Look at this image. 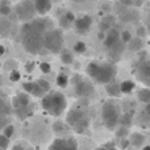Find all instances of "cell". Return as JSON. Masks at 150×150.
Returning <instances> with one entry per match:
<instances>
[{"mask_svg":"<svg viewBox=\"0 0 150 150\" xmlns=\"http://www.w3.org/2000/svg\"><path fill=\"white\" fill-rule=\"evenodd\" d=\"M4 54H5V47H4V45L0 44V57H1V55H4Z\"/></svg>","mask_w":150,"mask_h":150,"instance_id":"cell-40","label":"cell"},{"mask_svg":"<svg viewBox=\"0 0 150 150\" xmlns=\"http://www.w3.org/2000/svg\"><path fill=\"white\" fill-rule=\"evenodd\" d=\"M55 83H57V86L59 88H66L69 86V83H70V79H69V76L66 74L61 73L57 75V78H55Z\"/></svg>","mask_w":150,"mask_h":150,"instance_id":"cell-25","label":"cell"},{"mask_svg":"<svg viewBox=\"0 0 150 150\" xmlns=\"http://www.w3.org/2000/svg\"><path fill=\"white\" fill-rule=\"evenodd\" d=\"M1 83H3V78H1V75H0V86H1Z\"/></svg>","mask_w":150,"mask_h":150,"instance_id":"cell-44","label":"cell"},{"mask_svg":"<svg viewBox=\"0 0 150 150\" xmlns=\"http://www.w3.org/2000/svg\"><path fill=\"white\" fill-rule=\"evenodd\" d=\"M70 127H69L67 124H63L62 121H55L54 124H53V132H54L55 134H63Z\"/></svg>","mask_w":150,"mask_h":150,"instance_id":"cell-26","label":"cell"},{"mask_svg":"<svg viewBox=\"0 0 150 150\" xmlns=\"http://www.w3.org/2000/svg\"><path fill=\"white\" fill-rule=\"evenodd\" d=\"M145 112H146V115L150 117V103L149 104H146V107H145Z\"/></svg>","mask_w":150,"mask_h":150,"instance_id":"cell-41","label":"cell"},{"mask_svg":"<svg viewBox=\"0 0 150 150\" xmlns=\"http://www.w3.org/2000/svg\"><path fill=\"white\" fill-rule=\"evenodd\" d=\"M8 148H9V138L5 137L3 133H0V149L7 150Z\"/></svg>","mask_w":150,"mask_h":150,"instance_id":"cell-35","label":"cell"},{"mask_svg":"<svg viewBox=\"0 0 150 150\" xmlns=\"http://www.w3.org/2000/svg\"><path fill=\"white\" fill-rule=\"evenodd\" d=\"M120 125H124V127H128V128H129L130 125H132V115H130V113H124V115H121Z\"/></svg>","mask_w":150,"mask_h":150,"instance_id":"cell-31","label":"cell"},{"mask_svg":"<svg viewBox=\"0 0 150 150\" xmlns=\"http://www.w3.org/2000/svg\"><path fill=\"white\" fill-rule=\"evenodd\" d=\"M71 84H73V87H74L75 95L80 99H88L95 92L92 80L86 79L82 75H74L73 79H71Z\"/></svg>","mask_w":150,"mask_h":150,"instance_id":"cell-8","label":"cell"},{"mask_svg":"<svg viewBox=\"0 0 150 150\" xmlns=\"http://www.w3.org/2000/svg\"><path fill=\"white\" fill-rule=\"evenodd\" d=\"M90 116L86 107L78 105L71 108L66 115V124L78 134H83L90 129Z\"/></svg>","mask_w":150,"mask_h":150,"instance_id":"cell-4","label":"cell"},{"mask_svg":"<svg viewBox=\"0 0 150 150\" xmlns=\"http://www.w3.org/2000/svg\"><path fill=\"white\" fill-rule=\"evenodd\" d=\"M13 133H15V127H13L12 124H9V125H7V127L3 129V134L5 136V137H8L11 140V137L13 136Z\"/></svg>","mask_w":150,"mask_h":150,"instance_id":"cell-36","label":"cell"},{"mask_svg":"<svg viewBox=\"0 0 150 150\" xmlns=\"http://www.w3.org/2000/svg\"><path fill=\"white\" fill-rule=\"evenodd\" d=\"M92 17L88 15H83L76 17L74 23V29L78 34H87L91 30V26H92Z\"/></svg>","mask_w":150,"mask_h":150,"instance_id":"cell-14","label":"cell"},{"mask_svg":"<svg viewBox=\"0 0 150 150\" xmlns=\"http://www.w3.org/2000/svg\"><path fill=\"white\" fill-rule=\"evenodd\" d=\"M105 90H107V93H108L111 98H120V96L122 95L121 90H120V83H116L115 80L105 86Z\"/></svg>","mask_w":150,"mask_h":150,"instance_id":"cell-19","label":"cell"},{"mask_svg":"<svg viewBox=\"0 0 150 150\" xmlns=\"http://www.w3.org/2000/svg\"><path fill=\"white\" fill-rule=\"evenodd\" d=\"M120 40H121L122 44H128V42L132 41V34L129 30H122L120 32Z\"/></svg>","mask_w":150,"mask_h":150,"instance_id":"cell-34","label":"cell"},{"mask_svg":"<svg viewBox=\"0 0 150 150\" xmlns=\"http://www.w3.org/2000/svg\"><path fill=\"white\" fill-rule=\"evenodd\" d=\"M86 73L92 82L107 86L113 82L117 74V67L115 63L107 61H92L87 65Z\"/></svg>","mask_w":150,"mask_h":150,"instance_id":"cell-2","label":"cell"},{"mask_svg":"<svg viewBox=\"0 0 150 150\" xmlns=\"http://www.w3.org/2000/svg\"><path fill=\"white\" fill-rule=\"evenodd\" d=\"M12 112L17 119L26 120L34 113V103L32 101V96L26 92H17L11 99Z\"/></svg>","mask_w":150,"mask_h":150,"instance_id":"cell-5","label":"cell"},{"mask_svg":"<svg viewBox=\"0 0 150 150\" xmlns=\"http://www.w3.org/2000/svg\"><path fill=\"white\" fill-rule=\"evenodd\" d=\"M40 70L44 74H49L52 71V65L49 62H41L40 63Z\"/></svg>","mask_w":150,"mask_h":150,"instance_id":"cell-37","label":"cell"},{"mask_svg":"<svg viewBox=\"0 0 150 150\" xmlns=\"http://www.w3.org/2000/svg\"><path fill=\"white\" fill-rule=\"evenodd\" d=\"M141 150H150V145H144L142 148H141Z\"/></svg>","mask_w":150,"mask_h":150,"instance_id":"cell-43","label":"cell"},{"mask_svg":"<svg viewBox=\"0 0 150 150\" xmlns=\"http://www.w3.org/2000/svg\"><path fill=\"white\" fill-rule=\"evenodd\" d=\"M130 134V130L128 127H124V125H119V127L116 128V130H115V136H116V138L119 140V138H125V137H129Z\"/></svg>","mask_w":150,"mask_h":150,"instance_id":"cell-24","label":"cell"},{"mask_svg":"<svg viewBox=\"0 0 150 150\" xmlns=\"http://www.w3.org/2000/svg\"><path fill=\"white\" fill-rule=\"evenodd\" d=\"M44 49L47 52L57 54L63 50V45H65V38H63V33L59 29H50L45 33L44 36Z\"/></svg>","mask_w":150,"mask_h":150,"instance_id":"cell-7","label":"cell"},{"mask_svg":"<svg viewBox=\"0 0 150 150\" xmlns=\"http://www.w3.org/2000/svg\"><path fill=\"white\" fill-rule=\"evenodd\" d=\"M12 150H34V148L29 142L21 140V141H18L17 144H15V145H13Z\"/></svg>","mask_w":150,"mask_h":150,"instance_id":"cell-28","label":"cell"},{"mask_svg":"<svg viewBox=\"0 0 150 150\" xmlns=\"http://www.w3.org/2000/svg\"><path fill=\"white\" fill-rule=\"evenodd\" d=\"M73 50L76 53V54H83V53H86V50H87V45H86L83 41H78L74 44Z\"/></svg>","mask_w":150,"mask_h":150,"instance_id":"cell-29","label":"cell"},{"mask_svg":"<svg viewBox=\"0 0 150 150\" xmlns=\"http://www.w3.org/2000/svg\"><path fill=\"white\" fill-rule=\"evenodd\" d=\"M75 20H76V17H75L74 13L71 12V11H66V12H63L62 15L59 16L58 24H59V26L62 29H69V28H71V26H74Z\"/></svg>","mask_w":150,"mask_h":150,"instance_id":"cell-16","label":"cell"},{"mask_svg":"<svg viewBox=\"0 0 150 150\" xmlns=\"http://www.w3.org/2000/svg\"><path fill=\"white\" fill-rule=\"evenodd\" d=\"M33 3H34V8H36L37 15L40 16L47 15L53 7L52 0H33Z\"/></svg>","mask_w":150,"mask_h":150,"instance_id":"cell-17","label":"cell"},{"mask_svg":"<svg viewBox=\"0 0 150 150\" xmlns=\"http://www.w3.org/2000/svg\"><path fill=\"white\" fill-rule=\"evenodd\" d=\"M20 79H21V73L17 70V69L9 71V80L11 82L16 83V82H20Z\"/></svg>","mask_w":150,"mask_h":150,"instance_id":"cell-33","label":"cell"},{"mask_svg":"<svg viewBox=\"0 0 150 150\" xmlns=\"http://www.w3.org/2000/svg\"><path fill=\"white\" fill-rule=\"evenodd\" d=\"M41 107L47 115L59 117L67 109V99L59 91H49L41 99Z\"/></svg>","mask_w":150,"mask_h":150,"instance_id":"cell-3","label":"cell"},{"mask_svg":"<svg viewBox=\"0 0 150 150\" xmlns=\"http://www.w3.org/2000/svg\"><path fill=\"white\" fill-rule=\"evenodd\" d=\"M59 54H61L59 55V57H61V62L65 63V65H71V63L74 62V55H73V53H71L70 50L63 49Z\"/></svg>","mask_w":150,"mask_h":150,"instance_id":"cell-22","label":"cell"},{"mask_svg":"<svg viewBox=\"0 0 150 150\" xmlns=\"http://www.w3.org/2000/svg\"><path fill=\"white\" fill-rule=\"evenodd\" d=\"M73 3H75V4H82V3H84L86 0H71Z\"/></svg>","mask_w":150,"mask_h":150,"instance_id":"cell-42","label":"cell"},{"mask_svg":"<svg viewBox=\"0 0 150 150\" xmlns=\"http://www.w3.org/2000/svg\"><path fill=\"white\" fill-rule=\"evenodd\" d=\"M23 88H24V92L40 99H42L49 91H52L50 83L45 79H38V80H34V82H25L23 83Z\"/></svg>","mask_w":150,"mask_h":150,"instance_id":"cell-9","label":"cell"},{"mask_svg":"<svg viewBox=\"0 0 150 150\" xmlns=\"http://www.w3.org/2000/svg\"><path fill=\"white\" fill-rule=\"evenodd\" d=\"M11 28V21L7 20L5 17H0V36H4V34L8 33Z\"/></svg>","mask_w":150,"mask_h":150,"instance_id":"cell-27","label":"cell"},{"mask_svg":"<svg viewBox=\"0 0 150 150\" xmlns=\"http://www.w3.org/2000/svg\"><path fill=\"white\" fill-rule=\"evenodd\" d=\"M11 12H12L11 3L8 0H0V16L7 17L8 15H11Z\"/></svg>","mask_w":150,"mask_h":150,"instance_id":"cell-23","label":"cell"},{"mask_svg":"<svg viewBox=\"0 0 150 150\" xmlns=\"http://www.w3.org/2000/svg\"><path fill=\"white\" fill-rule=\"evenodd\" d=\"M121 109L120 105L115 100H107L103 103L101 107V120H103L104 127L108 130H116V128L120 125L121 120Z\"/></svg>","mask_w":150,"mask_h":150,"instance_id":"cell-6","label":"cell"},{"mask_svg":"<svg viewBox=\"0 0 150 150\" xmlns=\"http://www.w3.org/2000/svg\"><path fill=\"white\" fill-rule=\"evenodd\" d=\"M129 141H130V145L136 149H141L144 145H145V141L146 137L142 134L141 132H130L129 134Z\"/></svg>","mask_w":150,"mask_h":150,"instance_id":"cell-18","label":"cell"},{"mask_svg":"<svg viewBox=\"0 0 150 150\" xmlns=\"http://www.w3.org/2000/svg\"><path fill=\"white\" fill-rule=\"evenodd\" d=\"M120 42H121V40H120V32L115 28L109 29V30L107 32L104 40H103V44L107 49H113V47H116Z\"/></svg>","mask_w":150,"mask_h":150,"instance_id":"cell-15","label":"cell"},{"mask_svg":"<svg viewBox=\"0 0 150 150\" xmlns=\"http://www.w3.org/2000/svg\"><path fill=\"white\" fill-rule=\"evenodd\" d=\"M136 88V83L133 80H124L120 83V90L121 93H130Z\"/></svg>","mask_w":150,"mask_h":150,"instance_id":"cell-21","label":"cell"},{"mask_svg":"<svg viewBox=\"0 0 150 150\" xmlns=\"http://www.w3.org/2000/svg\"><path fill=\"white\" fill-rule=\"evenodd\" d=\"M47 150H78V141L74 137H57L52 141Z\"/></svg>","mask_w":150,"mask_h":150,"instance_id":"cell-13","label":"cell"},{"mask_svg":"<svg viewBox=\"0 0 150 150\" xmlns=\"http://www.w3.org/2000/svg\"><path fill=\"white\" fill-rule=\"evenodd\" d=\"M137 33H138V36H140V37H144V36H145V28H140Z\"/></svg>","mask_w":150,"mask_h":150,"instance_id":"cell-39","label":"cell"},{"mask_svg":"<svg viewBox=\"0 0 150 150\" xmlns=\"http://www.w3.org/2000/svg\"><path fill=\"white\" fill-rule=\"evenodd\" d=\"M93 150H117V145L113 141H109V142H105L104 145H100V146H98V148H95Z\"/></svg>","mask_w":150,"mask_h":150,"instance_id":"cell-32","label":"cell"},{"mask_svg":"<svg viewBox=\"0 0 150 150\" xmlns=\"http://www.w3.org/2000/svg\"><path fill=\"white\" fill-rule=\"evenodd\" d=\"M12 113L13 112L9 98L5 95V92L0 90V130H3L7 125H9Z\"/></svg>","mask_w":150,"mask_h":150,"instance_id":"cell-11","label":"cell"},{"mask_svg":"<svg viewBox=\"0 0 150 150\" xmlns=\"http://www.w3.org/2000/svg\"><path fill=\"white\" fill-rule=\"evenodd\" d=\"M1 66H3V63H1V62H0V69H1Z\"/></svg>","mask_w":150,"mask_h":150,"instance_id":"cell-45","label":"cell"},{"mask_svg":"<svg viewBox=\"0 0 150 150\" xmlns=\"http://www.w3.org/2000/svg\"><path fill=\"white\" fill-rule=\"evenodd\" d=\"M34 62H30V61H29V62H26L25 63V71L26 73H32V71L34 70Z\"/></svg>","mask_w":150,"mask_h":150,"instance_id":"cell-38","label":"cell"},{"mask_svg":"<svg viewBox=\"0 0 150 150\" xmlns=\"http://www.w3.org/2000/svg\"><path fill=\"white\" fill-rule=\"evenodd\" d=\"M16 16L20 21L23 23H28V21L33 20L34 15H36V8H34V3L33 0H20L16 4L15 8Z\"/></svg>","mask_w":150,"mask_h":150,"instance_id":"cell-10","label":"cell"},{"mask_svg":"<svg viewBox=\"0 0 150 150\" xmlns=\"http://www.w3.org/2000/svg\"><path fill=\"white\" fill-rule=\"evenodd\" d=\"M136 76L145 87H150V59L142 57L136 66Z\"/></svg>","mask_w":150,"mask_h":150,"instance_id":"cell-12","label":"cell"},{"mask_svg":"<svg viewBox=\"0 0 150 150\" xmlns=\"http://www.w3.org/2000/svg\"><path fill=\"white\" fill-rule=\"evenodd\" d=\"M47 32V18L45 16L33 18L24 23L20 29V41L24 50L32 55H36L44 47V36Z\"/></svg>","mask_w":150,"mask_h":150,"instance_id":"cell-1","label":"cell"},{"mask_svg":"<svg viewBox=\"0 0 150 150\" xmlns=\"http://www.w3.org/2000/svg\"><path fill=\"white\" fill-rule=\"evenodd\" d=\"M117 149H121V150H128V148L130 146V141L129 137H125V138H119L117 141Z\"/></svg>","mask_w":150,"mask_h":150,"instance_id":"cell-30","label":"cell"},{"mask_svg":"<svg viewBox=\"0 0 150 150\" xmlns=\"http://www.w3.org/2000/svg\"><path fill=\"white\" fill-rule=\"evenodd\" d=\"M137 99L140 101H142V103L149 104L150 103V87H144L141 90H138Z\"/></svg>","mask_w":150,"mask_h":150,"instance_id":"cell-20","label":"cell"}]
</instances>
